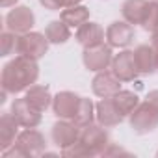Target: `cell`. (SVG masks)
<instances>
[{"label":"cell","mask_w":158,"mask_h":158,"mask_svg":"<svg viewBox=\"0 0 158 158\" xmlns=\"http://www.w3.org/2000/svg\"><path fill=\"white\" fill-rule=\"evenodd\" d=\"M39 76V67L35 60L26 56H17L8 61L2 69V89L6 93H21L32 88Z\"/></svg>","instance_id":"obj_1"},{"label":"cell","mask_w":158,"mask_h":158,"mask_svg":"<svg viewBox=\"0 0 158 158\" xmlns=\"http://www.w3.org/2000/svg\"><path fill=\"white\" fill-rule=\"evenodd\" d=\"M47 48H48V39L47 35L39 34V32H26V34H21L19 35V41H17V54L21 56H26L30 60H39L47 54Z\"/></svg>","instance_id":"obj_2"},{"label":"cell","mask_w":158,"mask_h":158,"mask_svg":"<svg viewBox=\"0 0 158 158\" xmlns=\"http://www.w3.org/2000/svg\"><path fill=\"white\" fill-rule=\"evenodd\" d=\"M130 125L138 134H147L154 130L158 127V108H154L149 101H145L143 104H138L130 114Z\"/></svg>","instance_id":"obj_3"},{"label":"cell","mask_w":158,"mask_h":158,"mask_svg":"<svg viewBox=\"0 0 158 158\" xmlns=\"http://www.w3.org/2000/svg\"><path fill=\"white\" fill-rule=\"evenodd\" d=\"M106 128V127H104ZM101 127H95V125H88V127H82L80 128V141L89 154H99V152H104V147L108 145V134L106 130Z\"/></svg>","instance_id":"obj_4"},{"label":"cell","mask_w":158,"mask_h":158,"mask_svg":"<svg viewBox=\"0 0 158 158\" xmlns=\"http://www.w3.org/2000/svg\"><path fill=\"white\" fill-rule=\"evenodd\" d=\"M11 115L24 128H35L41 123V112L28 102V99H15L11 104Z\"/></svg>","instance_id":"obj_5"},{"label":"cell","mask_w":158,"mask_h":158,"mask_svg":"<svg viewBox=\"0 0 158 158\" xmlns=\"http://www.w3.org/2000/svg\"><path fill=\"white\" fill-rule=\"evenodd\" d=\"M112 73L119 78L121 82H130L136 78L138 65H136V58L132 50H123L119 52L114 60H112Z\"/></svg>","instance_id":"obj_6"},{"label":"cell","mask_w":158,"mask_h":158,"mask_svg":"<svg viewBox=\"0 0 158 158\" xmlns=\"http://www.w3.org/2000/svg\"><path fill=\"white\" fill-rule=\"evenodd\" d=\"M35 17L30 8L26 6H17L6 15V28L13 34H26L34 26Z\"/></svg>","instance_id":"obj_7"},{"label":"cell","mask_w":158,"mask_h":158,"mask_svg":"<svg viewBox=\"0 0 158 158\" xmlns=\"http://www.w3.org/2000/svg\"><path fill=\"white\" fill-rule=\"evenodd\" d=\"M112 47L110 45H95L84 50V65L89 71H104L112 65Z\"/></svg>","instance_id":"obj_8"},{"label":"cell","mask_w":158,"mask_h":158,"mask_svg":"<svg viewBox=\"0 0 158 158\" xmlns=\"http://www.w3.org/2000/svg\"><path fill=\"white\" fill-rule=\"evenodd\" d=\"M134 39V28L127 21H115L106 30V41L110 47H128Z\"/></svg>","instance_id":"obj_9"},{"label":"cell","mask_w":158,"mask_h":158,"mask_svg":"<svg viewBox=\"0 0 158 158\" xmlns=\"http://www.w3.org/2000/svg\"><path fill=\"white\" fill-rule=\"evenodd\" d=\"M121 91V80L112 73V71H99V74L93 78V93L106 99L114 97L115 93Z\"/></svg>","instance_id":"obj_10"},{"label":"cell","mask_w":158,"mask_h":158,"mask_svg":"<svg viewBox=\"0 0 158 158\" xmlns=\"http://www.w3.org/2000/svg\"><path fill=\"white\" fill-rule=\"evenodd\" d=\"M80 99L76 93H71V91H61L58 93L54 99H52V108H54V114L60 117V119H73L76 110H78V104H80Z\"/></svg>","instance_id":"obj_11"},{"label":"cell","mask_w":158,"mask_h":158,"mask_svg":"<svg viewBox=\"0 0 158 158\" xmlns=\"http://www.w3.org/2000/svg\"><path fill=\"white\" fill-rule=\"evenodd\" d=\"M78 138H80V127H78L74 121L73 123H69V121H58L52 127V139L61 149L73 145L74 141H78Z\"/></svg>","instance_id":"obj_12"},{"label":"cell","mask_w":158,"mask_h":158,"mask_svg":"<svg viewBox=\"0 0 158 158\" xmlns=\"http://www.w3.org/2000/svg\"><path fill=\"white\" fill-rule=\"evenodd\" d=\"M17 145L28 154V156H34V154H41L47 147V141L43 138V134L35 128H26L24 132H21L17 136Z\"/></svg>","instance_id":"obj_13"},{"label":"cell","mask_w":158,"mask_h":158,"mask_svg":"<svg viewBox=\"0 0 158 158\" xmlns=\"http://www.w3.org/2000/svg\"><path fill=\"white\" fill-rule=\"evenodd\" d=\"M76 41L80 43L84 48L101 45L104 41V30L97 24V23H84L82 26H78L76 30Z\"/></svg>","instance_id":"obj_14"},{"label":"cell","mask_w":158,"mask_h":158,"mask_svg":"<svg viewBox=\"0 0 158 158\" xmlns=\"http://www.w3.org/2000/svg\"><path fill=\"white\" fill-rule=\"evenodd\" d=\"M97 119H99V123L102 125V127H115V125H119L121 121H123V115H121V112L117 110V106L114 104V101H112V97H106V99H102L99 104H97Z\"/></svg>","instance_id":"obj_15"},{"label":"cell","mask_w":158,"mask_h":158,"mask_svg":"<svg viewBox=\"0 0 158 158\" xmlns=\"http://www.w3.org/2000/svg\"><path fill=\"white\" fill-rule=\"evenodd\" d=\"M134 58H136V65H138V71L141 74H152L158 65H156V52L152 48V45H139L136 50H134Z\"/></svg>","instance_id":"obj_16"},{"label":"cell","mask_w":158,"mask_h":158,"mask_svg":"<svg viewBox=\"0 0 158 158\" xmlns=\"http://www.w3.org/2000/svg\"><path fill=\"white\" fill-rule=\"evenodd\" d=\"M17 136H19V123L11 115V112L10 114L6 112L2 115V119H0V143H2V149L4 151L10 149L15 143Z\"/></svg>","instance_id":"obj_17"},{"label":"cell","mask_w":158,"mask_h":158,"mask_svg":"<svg viewBox=\"0 0 158 158\" xmlns=\"http://www.w3.org/2000/svg\"><path fill=\"white\" fill-rule=\"evenodd\" d=\"M147 0H125L123 4V17L130 24H141L145 11H147Z\"/></svg>","instance_id":"obj_18"},{"label":"cell","mask_w":158,"mask_h":158,"mask_svg":"<svg viewBox=\"0 0 158 158\" xmlns=\"http://www.w3.org/2000/svg\"><path fill=\"white\" fill-rule=\"evenodd\" d=\"M26 99L32 106H35L39 112H45L50 102H52V97H50V91L47 86H41V84H34L32 88H28V93H26Z\"/></svg>","instance_id":"obj_19"},{"label":"cell","mask_w":158,"mask_h":158,"mask_svg":"<svg viewBox=\"0 0 158 158\" xmlns=\"http://www.w3.org/2000/svg\"><path fill=\"white\" fill-rule=\"evenodd\" d=\"M89 19V11L88 8L84 6H71V8H63L61 11V21L69 26V28H78V26H82L84 23H88Z\"/></svg>","instance_id":"obj_20"},{"label":"cell","mask_w":158,"mask_h":158,"mask_svg":"<svg viewBox=\"0 0 158 158\" xmlns=\"http://www.w3.org/2000/svg\"><path fill=\"white\" fill-rule=\"evenodd\" d=\"M112 101H114V104L117 106V110L121 112L123 117H125V115H130V114L134 112V108L139 104L138 95L132 93V91H119V93H115V95L112 97Z\"/></svg>","instance_id":"obj_21"},{"label":"cell","mask_w":158,"mask_h":158,"mask_svg":"<svg viewBox=\"0 0 158 158\" xmlns=\"http://www.w3.org/2000/svg\"><path fill=\"white\" fill-rule=\"evenodd\" d=\"M45 35H47L48 43L60 45V43H65V41L71 37V30H69V26H67L63 21H52V23L47 26Z\"/></svg>","instance_id":"obj_22"},{"label":"cell","mask_w":158,"mask_h":158,"mask_svg":"<svg viewBox=\"0 0 158 158\" xmlns=\"http://www.w3.org/2000/svg\"><path fill=\"white\" fill-rule=\"evenodd\" d=\"M73 121L80 128L91 125V121H93V102L89 99H80V104H78V110H76Z\"/></svg>","instance_id":"obj_23"},{"label":"cell","mask_w":158,"mask_h":158,"mask_svg":"<svg viewBox=\"0 0 158 158\" xmlns=\"http://www.w3.org/2000/svg\"><path fill=\"white\" fill-rule=\"evenodd\" d=\"M17 34L6 30L2 32V35H0V56H10V54H17Z\"/></svg>","instance_id":"obj_24"},{"label":"cell","mask_w":158,"mask_h":158,"mask_svg":"<svg viewBox=\"0 0 158 158\" xmlns=\"http://www.w3.org/2000/svg\"><path fill=\"white\" fill-rule=\"evenodd\" d=\"M141 26L147 32L158 30V0H156V2H149L147 4V11H145V17H143Z\"/></svg>","instance_id":"obj_25"},{"label":"cell","mask_w":158,"mask_h":158,"mask_svg":"<svg viewBox=\"0 0 158 158\" xmlns=\"http://www.w3.org/2000/svg\"><path fill=\"white\" fill-rule=\"evenodd\" d=\"M39 2H41V6H45L47 10H52V11L67 8V0H39Z\"/></svg>","instance_id":"obj_26"},{"label":"cell","mask_w":158,"mask_h":158,"mask_svg":"<svg viewBox=\"0 0 158 158\" xmlns=\"http://www.w3.org/2000/svg\"><path fill=\"white\" fill-rule=\"evenodd\" d=\"M145 101H149L154 108H158V89H154V91H151L149 95H147V99Z\"/></svg>","instance_id":"obj_27"},{"label":"cell","mask_w":158,"mask_h":158,"mask_svg":"<svg viewBox=\"0 0 158 158\" xmlns=\"http://www.w3.org/2000/svg\"><path fill=\"white\" fill-rule=\"evenodd\" d=\"M154 48V52H156V65H158V47H152Z\"/></svg>","instance_id":"obj_28"}]
</instances>
